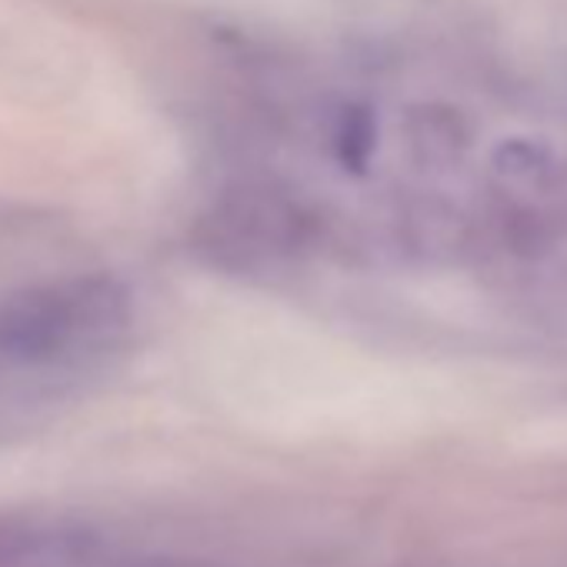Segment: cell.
Segmentation results:
<instances>
[{"label": "cell", "mask_w": 567, "mask_h": 567, "mask_svg": "<svg viewBox=\"0 0 567 567\" xmlns=\"http://www.w3.org/2000/svg\"><path fill=\"white\" fill-rule=\"evenodd\" d=\"M127 321L131 295L114 277L94 274L44 284L0 301V361L48 364Z\"/></svg>", "instance_id": "6da1fadb"}, {"label": "cell", "mask_w": 567, "mask_h": 567, "mask_svg": "<svg viewBox=\"0 0 567 567\" xmlns=\"http://www.w3.org/2000/svg\"><path fill=\"white\" fill-rule=\"evenodd\" d=\"M374 151V117L368 111H348L338 134V154L348 171H364Z\"/></svg>", "instance_id": "7a4b0ae2"}]
</instances>
